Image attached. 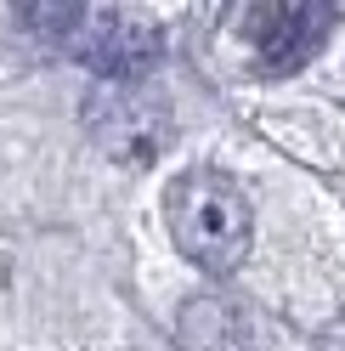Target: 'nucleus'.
Wrapping results in <instances>:
<instances>
[{
    "label": "nucleus",
    "mask_w": 345,
    "mask_h": 351,
    "mask_svg": "<svg viewBox=\"0 0 345 351\" xmlns=\"http://www.w3.org/2000/svg\"><path fill=\"white\" fill-rule=\"evenodd\" d=\"M164 221L170 238L181 244L187 261L204 272H238L249 255V199L244 187L221 170H187L164 193Z\"/></svg>",
    "instance_id": "f257e3e1"
},
{
    "label": "nucleus",
    "mask_w": 345,
    "mask_h": 351,
    "mask_svg": "<svg viewBox=\"0 0 345 351\" xmlns=\"http://www.w3.org/2000/svg\"><path fill=\"white\" fill-rule=\"evenodd\" d=\"M29 29H46V40L57 51L91 62L107 80H142L159 62V29L136 12L62 6V12H29Z\"/></svg>",
    "instance_id": "f03ea898"
},
{
    "label": "nucleus",
    "mask_w": 345,
    "mask_h": 351,
    "mask_svg": "<svg viewBox=\"0 0 345 351\" xmlns=\"http://www.w3.org/2000/svg\"><path fill=\"white\" fill-rule=\"evenodd\" d=\"M85 119H91V136L119 159H153L170 136V108L136 80H107L85 102Z\"/></svg>",
    "instance_id": "7ed1b4c3"
},
{
    "label": "nucleus",
    "mask_w": 345,
    "mask_h": 351,
    "mask_svg": "<svg viewBox=\"0 0 345 351\" xmlns=\"http://www.w3.org/2000/svg\"><path fill=\"white\" fill-rule=\"evenodd\" d=\"M329 29H334V6H244L238 12V34L266 74L300 69Z\"/></svg>",
    "instance_id": "20e7f679"
}]
</instances>
